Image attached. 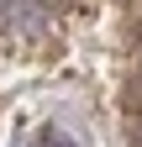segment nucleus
<instances>
[{"mask_svg":"<svg viewBox=\"0 0 142 147\" xmlns=\"http://www.w3.org/2000/svg\"><path fill=\"white\" fill-rule=\"evenodd\" d=\"M37 147H74V142H68L63 131H42V142H37Z\"/></svg>","mask_w":142,"mask_h":147,"instance_id":"f257e3e1","label":"nucleus"},{"mask_svg":"<svg viewBox=\"0 0 142 147\" xmlns=\"http://www.w3.org/2000/svg\"><path fill=\"white\" fill-rule=\"evenodd\" d=\"M132 147H142V121H137V126H132Z\"/></svg>","mask_w":142,"mask_h":147,"instance_id":"f03ea898","label":"nucleus"}]
</instances>
